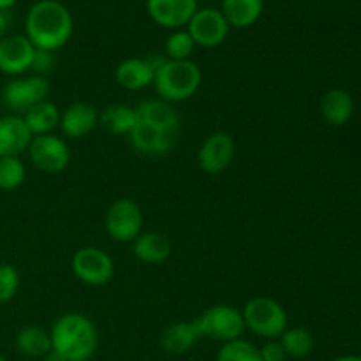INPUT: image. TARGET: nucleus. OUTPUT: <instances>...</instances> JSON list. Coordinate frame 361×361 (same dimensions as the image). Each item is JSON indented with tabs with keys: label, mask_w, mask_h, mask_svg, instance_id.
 <instances>
[{
	"label": "nucleus",
	"mask_w": 361,
	"mask_h": 361,
	"mask_svg": "<svg viewBox=\"0 0 361 361\" xmlns=\"http://www.w3.org/2000/svg\"><path fill=\"white\" fill-rule=\"evenodd\" d=\"M74 30L73 14L60 0H39L25 18V35L35 49L56 51L69 42Z\"/></svg>",
	"instance_id": "1"
},
{
	"label": "nucleus",
	"mask_w": 361,
	"mask_h": 361,
	"mask_svg": "<svg viewBox=\"0 0 361 361\" xmlns=\"http://www.w3.org/2000/svg\"><path fill=\"white\" fill-rule=\"evenodd\" d=\"M49 337L53 351L66 361H90L99 345L94 321L80 312H67L55 319Z\"/></svg>",
	"instance_id": "2"
},
{
	"label": "nucleus",
	"mask_w": 361,
	"mask_h": 361,
	"mask_svg": "<svg viewBox=\"0 0 361 361\" xmlns=\"http://www.w3.org/2000/svg\"><path fill=\"white\" fill-rule=\"evenodd\" d=\"M203 74L192 60H168L162 59L155 69L154 88L159 99L176 104L185 102L200 90Z\"/></svg>",
	"instance_id": "3"
},
{
	"label": "nucleus",
	"mask_w": 361,
	"mask_h": 361,
	"mask_svg": "<svg viewBox=\"0 0 361 361\" xmlns=\"http://www.w3.org/2000/svg\"><path fill=\"white\" fill-rule=\"evenodd\" d=\"M245 330L264 341L279 338L288 328V312L277 300L270 296H254L242 309Z\"/></svg>",
	"instance_id": "4"
},
{
	"label": "nucleus",
	"mask_w": 361,
	"mask_h": 361,
	"mask_svg": "<svg viewBox=\"0 0 361 361\" xmlns=\"http://www.w3.org/2000/svg\"><path fill=\"white\" fill-rule=\"evenodd\" d=\"M194 324H196V330L201 338L207 337L221 342V344L242 338L243 331H245L242 310L233 305H226V303L204 309L194 319Z\"/></svg>",
	"instance_id": "5"
},
{
	"label": "nucleus",
	"mask_w": 361,
	"mask_h": 361,
	"mask_svg": "<svg viewBox=\"0 0 361 361\" xmlns=\"http://www.w3.org/2000/svg\"><path fill=\"white\" fill-rule=\"evenodd\" d=\"M143 212L130 197H118L106 212L104 226L109 238L120 243H133L143 233Z\"/></svg>",
	"instance_id": "6"
},
{
	"label": "nucleus",
	"mask_w": 361,
	"mask_h": 361,
	"mask_svg": "<svg viewBox=\"0 0 361 361\" xmlns=\"http://www.w3.org/2000/svg\"><path fill=\"white\" fill-rule=\"evenodd\" d=\"M49 81L46 76H18L2 88V104L13 115H23L32 106L48 101Z\"/></svg>",
	"instance_id": "7"
},
{
	"label": "nucleus",
	"mask_w": 361,
	"mask_h": 361,
	"mask_svg": "<svg viewBox=\"0 0 361 361\" xmlns=\"http://www.w3.org/2000/svg\"><path fill=\"white\" fill-rule=\"evenodd\" d=\"M71 270L81 284L102 288L109 284L115 275V263L106 250L99 247H83L74 252L71 259Z\"/></svg>",
	"instance_id": "8"
},
{
	"label": "nucleus",
	"mask_w": 361,
	"mask_h": 361,
	"mask_svg": "<svg viewBox=\"0 0 361 361\" xmlns=\"http://www.w3.org/2000/svg\"><path fill=\"white\" fill-rule=\"evenodd\" d=\"M30 162L42 173L56 175L66 171L71 162V148L66 140L56 134L34 136L27 150Z\"/></svg>",
	"instance_id": "9"
},
{
	"label": "nucleus",
	"mask_w": 361,
	"mask_h": 361,
	"mask_svg": "<svg viewBox=\"0 0 361 361\" xmlns=\"http://www.w3.org/2000/svg\"><path fill=\"white\" fill-rule=\"evenodd\" d=\"M229 23L226 21L221 9L214 7H204L197 9L190 21L187 23L185 30L192 37L194 44L201 48H217L228 39Z\"/></svg>",
	"instance_id": "10"
},
{
	"label": "nucleus",
	"mask_w": 361,
	"mask_h": 361,
	"mask_svg": "<svg viewBox=\"0 0 361 361\" xmlns=\"http://www.w3.org/2000/svg\"><path fill=\"white\" fill-rule=\"evenodd\" d=\"M236 155V143L226 130L210 134L197 150V164L207 175H219L231 166Z\"/></svg>",
	"instance_id": "11"
},
{
	"label": "nucleus",
	"mask_w": 361,
	"mask_h": 361,
	"mask_svg": "<svg viewBox=\"0 0 361 361\" xmlns=\"http://www.w3.org/2000/svg\"><path fill=\"white\" fill-rule=\"evenodd\" d=\"M37 49L34 48L27 35L7 34L0 41V73L6 76H23L32 69L34 56Z\"/></svg>",
	"instance_id": "12"
},
{
	"label": "nucleus",
	"mask_w": 361,
	"mask_h": 361,
	"mask_svg": "<svg viewBox=\"0 0 361 361\" xmlns=\"http://www.w3.org/2000/svg\"><path fill=\"white\" fill-rule=\"evenodd\" d=\"M197 11V0H147V13L159 27L180 30Z\"/></svg>",
	"instance_id": "13"
},
{
	"label": "nucleus",
	"mask_w": 361,
	"mask_h": 361,
	"mask_svg": "<svg viewBox=\"0 0 361 361\" xmlns=\"http://www.w3.org/2000/svg\"><path fill=\"white\" fill-rule=\"evenodd\" d=\"M162 59H130L122 60L115 69V80L122 88L129 92H137L154 85L155 69Z\"/></svg>",
	"instance_id": "14"
},
{
	"label": "nucleus",
	"mask_w": 361,
	"mask_h": 361,
	"mask_svg": "<svg viewBox=\"0 0 361 361\" xmlns=\"http://www.w3.org/2000/svg\"><path fill=\"white\" fill-rule=\"evenodd\" d=\"M99 123V111L90 102L78 101L73 102L67 109L60 113L59 129L62 134L71 140L85 137L95 129Z\"/></svg>",
	"instance_id": "15"
},
{
	"label": "nucleus",
	"mask_w": 361,
	"mask_h": 361,
	"mask_svg": "<svg viewBox=\"0 0 361 361\" xmlns=\"http://www.w3.org/2000/svg\"><path fill=\"white\" fill-rule=\"evenodd\" d=\"M32 137L23 116L13 113L0 116V157H20L28 150Z\"/></svg>",
	"instance_id": "16"
},
{
	"label": "nucleus",
	"mask_w": 361,
	"mask_h": 361,
	"mask_svg": "<svg viewBox=\"0 0 361 361\" xmlns=\"http://www.w3.org/2000/svg\"><path fill=\"white\" fill-rule=\"evenodd\" d=\"M180 133L159 130L137 122L136 129L130 133V147L143 155H166L175 148Z\"/></svg>",
	"instance_id": "17"
},
{
	"label": "nucleus",
	"mask_w": 361,
	"mask_h": 361,
	"mask_svg": "<svg viewBox=\"0 0 361 361\" xmlns=\"http://www.w3.org/2000/svg\"><path fill=\"white\" fill-rule=\"evenodd\" d=\"M137 122L159 130L180 133V115L175 106L162 99H147L136 106Z\"/></svg>",
	"instance_id": "18"
},
{
	"label": "nucleus",
	"mask_w": 361,
	"mask_h": 361,
	"mask_svg": "<svg viewBox=\"0 0 361 361\" xmlns=\"http://www.w3.org/2000/svg\"><path fill=\"white\" fill-rule=\"evenodd\" d=\"M133 254L145 264H162L171 256V243L162 233L147 231L137 235L133 242Z\"/></svg>",
	"instance_id": "19"
},
{
	"label": "nucleus",
	"mask_w": 361,
	"mask_h": 361,
	"mask_svg": "<svg viewBox=\"0 0 361 361\" xmlns=\"http://www.w3.org/2000/svg\"><path fill=\"white\" fill-rule=\"evenodd\" d=\"M321 115L330 126L342 127L355 115L353 95L344 88H331L321 99Z\"/></svg>",
	"instance_id": "20"
},
{
	"label": "nucleus",
	"mask_w": 361,
	"mask_h": 361,
	"mask_svg": "<svg viewBox=\"0 0 361 361\" xmlns=\"http://www.w3.org/2000/svg\"><path fill=\"white\" fill-rule=\"evenodd\" d=\"M194 321H180L173 323L161 334V345L169 355H185L200 341Z\"/></svg>",
	"instance_id": "21"
},
{
	"label": "nucleus",
	"mask_w": 361,
	"mask_h": 361,
	"mask_svg": "<svg viewBox=\"0 0 361 361\" xmlns=\"http://www.w3.org/2000/svg\"><path fill=\"white\" fill-rule=\"evenodd\" d=\"M264 11V0H222L221 13L229 27L249 28L256 23Z\"/></svg>",
	"instance_id": "22"
},
{
	"label": "nucleus",
	"mask_w": 361,
	"mask_h": 361,
	"mask_svg": "<svg viewBox=\"0 0 361 361\" xmlns=\"http://www.w3.org/2000/svg\"><path fill=\"white\" fill-rule=\"evenodd\" d=\"M99 123L115 136H130L137 126V113L133 106L111 104L99 113Z\"/></svg>",
	"instance_id": "23"
},
{
	"label": "nucleus",
	"mask_w": 361,
	"mask_h": 361,
	"mask_svg": "<svg viewBox=\"0 0 361 361\" xmlns=\"http://www.w3.org/2000/svg\"><path fill=\"white\" fill-rule=\"evenodd\" d=\"M60 113L62 111L51 101H42L32 106L21 116H23L32 136H44V134H53V130L59 127Z\"/></svg>",
	"instance_id": "24"
},
{
	"label": "nucleus",
	"mask_w": 361,
	"mask_h": 361,
	"mask_svg": "<svg viewBox=\"0 0 361 361\" xmlns=\"http://www.w3.org/2000/svg\"><path fill=\"white\" fill-rule=\"evenodd\" d=\"M16 349L28 358H44L51 351L49 331L41 326H23L16 334Z\"/></svg>",
	"instance_id": "25"
},
{
	"label": "nucleus",
	"mask_w": 361,
	"mask_h": 361,
	"mask_svg": "<svg viewBox=\"0 0 361 361\" xmlns=\"http://www.w3.org/2000/svg\"><path fill=\"white\" fill-rule=\"evenodd\" d=\"M279 342L284 348L288 358L302 360L312 353L314 349V337L307 328L295 326V328H286L284 334L279 337Z\"/></svg>",
	"instance_id": "26"
},
{
	"label": "nucleus",
	"mask_w": 361,
	"mask_h": 361,
	"mask_svg": "<svg viewBox=\"0 0 361 361\" xmlns=\"http://www.w3.org/2000/svg\"><path fill=\"white\" fill-rule=\"evenodd\" d=\"M217 361H263L259 355V348L245 338L226 342L217 353Z\"/></svg>",
	"instance_id": "27"
},
{
	"label": "nucleus",
	"mask_w": 361,
	"mask_h": 361,
	"mask_svg": "<svg viewBox=\"0 0 361 361\" xmlns=\"http://www.w3.org/2000/svg\"><path fill=\"white\" fill-rule=\"evenodd\" d=\"M27 169L20 157H0V190H16L23 185Z\"/></svg>",
	"instance_id": "28"
},
{
	"label": "nucleus",
	"mask_w": 361,
	"mask_h": 361,
	"mask_svg": "<svg viewBox=\"0 0 361 361\" xmlns=\"http://www.w3.org/2000/svg\"><path fill=\"white\" fill-rule=\"evenodd\" d=\"M196 49L192 37L187 30H173V34L166 39L164 51L168 60H190V55Z\"/></svg>",
	"instance_id": "29"
},
{
	"label": "nucleus",
	"mask_w": 361,
	"mask_h": 361,
	"mask_svg": "<svg viewBox=\"0 0 361 361\" xmlns=\"http://www.w3.org/2000/svg\"><path fill=\"white\" fill-rule=\"evenodd\" d=\"M20 271L13 264L0 263V303H7L20 289Z\"/></svg>",
	"instance_id": "30"
},
{
	"label": "nucleus",
	"mask_w": 361,
	"mask_h": 361,
	"mask_svg": "<svg viewBox=\"0 0 361 361\" xmlns=\"http://www.w3.org/2000/svg\"><path fill=\"white\" fill-rule=\"evenodd\" d=\"M259 355L263 361H286L288 360V355H286L284 348L279 342V338H274V341H267L259 348Z\"/></svg>",
	"instance_id": "31"
},
{
	"label": "nucleus",
	"mask_w": 361,
	"mask_h": 361,
	"mask_svg": "<svg viewBox=\"0 0 361 361\" xmlns=\"http://www.w3.org/2000/svg\"><path fill=\"white\" fill-rule=\"evenodd\" d=\"M53 53L49 51H42V49H37L34 56V63H32V69L37 71L39 76H44L49 69H53Z\"/></svg>",
	"instance_id": "32"
},
{
	"label": "nucleus",
	"mask_w": 361,
	"mask_h": 361,
	"mask_svg": "<svg viewBox=\"0 0 361 361\" xmlns=\"http://www.w3.org/2000/svg\"><path fill=\"white\" fill-rule=\"evenodd\" d=\"M7 28H9V20H7L6 11H0V41L7 35Z\"/></svg>",
	"instance_id": "33"
},
{
	"label": "nucleus",
	"mask_w": 361,
	"mask_h": 361,
	"mask_svg": "<svg viewBox=\"0 0 361 361\" xmlns=\"http://www.w3.org/2000/svg\"><path fill=\"white\" fill-rule=\"evenodd\" d=\"M42 360H44V361H66V360L62 358V356L59 355V353H55V351H53V349H51V351H49L48 355H46L44 358H42Z\"/></svg>",
	"instance_id": "34"
},
{
	"label": "nucleus",
	"mask_w": 361,
	"mask_h": 361,
	"mask_svg": "<svg viewBox=\"0 0 361 361\" xmlns=\"http://www.w3.org/2000/svg\"><path fill=\"white\" fill-rule=\"evenodd\" d=\"M331 361H361V356H358V355H344V356H338V358H335Z\"/></svg>",
	"instance_id": "35"
},
{
	"label": "nucleus",
	"mask_w": 361,
	"mask_h": 361,
	"mask_svg": "<svg viewBox=\"0 0 361 361\" xmlns=\"http://www.w3.org/2000/svg\"><path fill=\"white\" fill-rule=\"evenodd\" d=\"M18 0H0V11H7L9 7H13Z\"/></svg>",
	"instance_id": "36"
},
{
	"label": "nucleus",
	"mask_w": 361,
	"mask_h": 361,
	"mask_svg": "<svg viewBox=\"0 0 361 361\" xmlns=\"http://www.w3.org/2000/svg\"><path fill=\"white\" fill-rule=\"evenodd\" d=\"M0 361H7L6 358H4V356H0Z\"/></svg>",
	"instance_id": "37"
}]
</instances>
